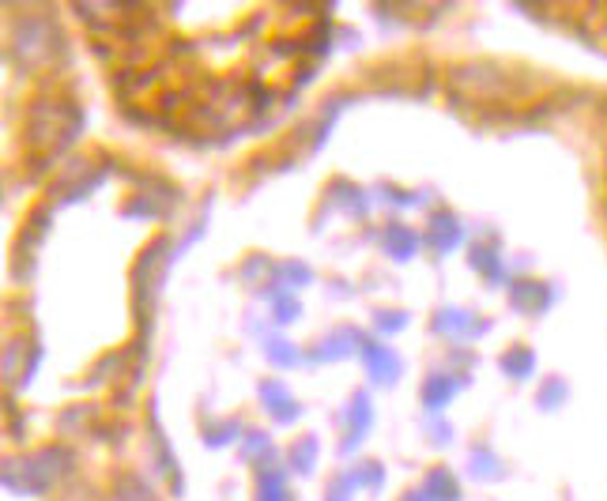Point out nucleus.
<instances>
[{
  "label": "nucleus",
  "mask_w": 607,
  "mask_h": 501,
  "mask_svg": "<svg viewBox=\"0 0 607 501\" xmlns=\"http://www.w3.org/2000/svg\"><path fill=\"white\" fill-rule=\"evenodd\" d=\"M513 302L517 306H524V314H544L547 302H551V291L539 283H532V279H524V283L513 286Z\"/></svg>",
  "instance_id": "f257e3e1"
},
{
  "label": "nucleus",
  "mask_w": 607,
  "mask_h": 501,
  "mask_svg": "<svg viewBox=\"0 0 607 501\" xmlns=\"http://www.w3.org/2000/svg\"><path fill=\"white\" fill-rule=\"evenodd\" d=\"M532 363H536V358H532L529 351H510V355L502 358L506 374H513V377H529L532 374Z\"/></svg>",
  "instance_id": "f03ea898"
},
{
  "label": "nucleus",
  "mask_w": 607,
  "mask_h": 501,
  "mask_svg": "<svg viewBox=\"0 0 607 501\" xmlns=\"http://www.w3.org/2000/svg\"><path fill=\"white\" fill-rule=\"evenodd\" d=\"M453 389H457V381H446V377H434V381L426 384V404H430V407L446 404L449 392H453Z\"/></svg>",
  "instance_id": "7ed1b4c3"
},
{
  "label": "nucleus",
  "mask_w": 607,
  "mask_h": 501,
  "mask_svg": "<svg viewBox=\"0 0 607 501\" xmlns=\"http://www.w3.org/2000/svg\"><path fill=\"white\" fill-rule=\"evenodd\" d=\"M472 265H479L490 279H498V257L490 249H472Z\"/></svg>",
  "instance_id": "20e7f679"
},
{
  "label": "nucleus",
  "mask_w": 607,
  "mask_h": 501,
  "mask_svg": "<svg viewBox=\"0 0 607 501\" xmlns=\"http://www.w3.org/2000/svg\"><path fill=\"white\" fill-rule=\"evenodd\" d=\"M490 460H495L490 453H475V460H472V472L487 475V479H490V475H498V464H490Z\"/></svg>",
  "instance_id": "39448f33"
},
{
  "label": "nucleus",
  "mask_w": 607,
  "mask_h": 501,
  "mask_svg": "<svg viewBox=\"0 0 607 501\" xmlns=\"http://www.w3.org/2000/svg\"><path fill=\"white\" fill-rule=\"evenodd\" d=\"M562 381H551V384H547V389H544V407H555V404H559V400H555V396H562Z\"/></svg>",
  "instance_id": "423d86ee"
}]
</instances>
